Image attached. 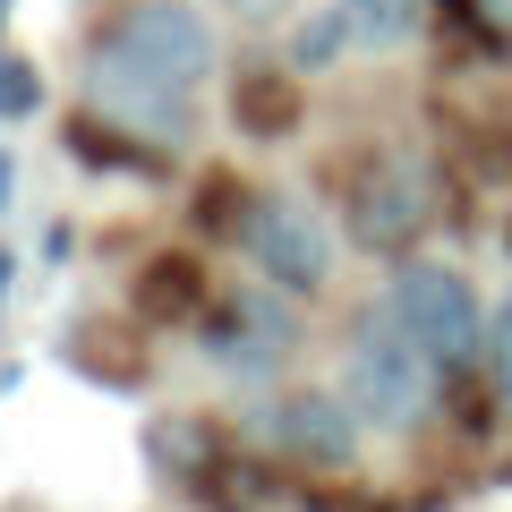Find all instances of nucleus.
<instances>
[{
  "label": "nucleus",
  "mask_w": 512,
  "mask_h": 512,
  "mask_svg": "<svg viewBox=\"0 0 512 512\" xmlns=\"http://www.w3.org/2000/svg\"><path fill=\"white\" fill-rule=\"evenodd\" d=\"M487 376H495V393L512 402V291H504V308L487 316Z\"/></svg>",
  "instance_id": "obj_13"
},
{
  "label": "nucleus",
  "mask_w": 512,
  "mask_h": 512,
  "mask_svg": "<svg viewBox=\"0 0 512 512\" xmlns=\"http://www.w3.org/2000/svg\"><path fill=\"white\" fill-rule=\"evenodd\" d=\"M9 274H18V256H9V248H0V291H9Z\"/></svg>",
  "instance_id": "obj_15"
},
{
  "label": "nucleus",
  "mask_w": 512,
  "mask_h": 512,
  "mask_svg": "<svg viewBox=\"0 0 512 512\" xmlns=\"http://www.w3.org/2000/svg\"><path fill=\"white\" fill-rule=\"evenodd\" d=\"M470 26L487 43H512V0H470Z\"/></svg>",
  "instance_id": "obj_14"
},
{
  "label": "nucleus",
  "mask_w": 512,
  "mask_h": 512,
  "mask_svg": "<svg viewBox=\"0 0 512 512\" xmlns=\"http://www.w3.org/2000/svg\"><path fill=\"white\" fill-rule=\"evenodd\" d=\"M239 248H248L256 265H265V282H282V291H325L333 282V222L316 214L299 188H265V197L248 205Z\"/></svg>",
  "instance_id": "obj_4"
},
{
  "label": "nucleus",
  "mask_w": 512,
  "mask_h": 512,
  "mask_svg": "<svg viewBox=\"0 0 512 512\" xmlns=\"http://www.w3.org/2000/svg\"><path fill=\"white\" fill-rule=\"evenodd\" d=\"M35 103H43V69L0 52V120H35Z\"/></svg>",
  "instance_id": "obj_12"
},
{
  "label": "nucleus",
  "mask_w": 512,
  "mask_h": 512,
  "mask_svg": "<svg viewBox=\"0 0 512 512\" xmlns=\"http://www.w3.org/2000/svg\"><path fill=\"white\" fill-rule=\"evenodd\" d=\"M265 436H274V453H291V461H316V470H350V453H359L367 419L342 402V393H291V402L265 410Z\"/></svg>",
  "instance_id": "obj_7"
},
{
  "label": "nucleus",
  "mask_w": 512,
  "mask_h": 512,
  "mask_svg": "<svg viewBox=\"0 0 512 512\" xmlns=\"http://www.w3.org/2000/svg\"><path fill=\"white\" fill-rule=\"evenodd\" d=\"M427 222H436V171L410 163V154H376V163L359 171V197H350V231H359V248L402 256Z\"/></svg>",
  "instance_id": "obj_6"
},
{
  "label": "nucleus",
  "mask_w": 512,
  "mask_h": 512,
  "mask_svg": "<svg viewBox=\"0 0 512 512\" xmlns=\"http://www.w3.org/2000/svg\"><path fill=\"white\" fill-rule=\"evenodd\" d=\"M231 120L248 128V137H291L299 128V77L291 69H248L231 86Z\"/></svg>",
  "instance_id": "obj_8"
},
{
  "label": "nucleus",
  "mask_w": 512,
  "mask_h": 512,
  "mask_svg": "<svg viewBox=\"0 0 512 512\" xmlns=\"http://www.w3.org/2000/svg\"><path fill=\"white\" fill-rule=\"evenodd\" d=\"M419 9H427V0H342L350 35H359V43H376V52H393V43H410V35H419Z\"/></svg>",
  "instance_id": "obj_10"
},
{
  "label": "nucleus",
  "mask_w": 512,
  "mask_h": 512,
  "mask_svg": "<svg viewBox=\"0 0 512 512\" xmlns=\"http://www.w3.org/2000/svg\"><path fill=\"white\" fill-rule=\"evenodd\" d=\"M197 265H188V256H163V265H154L146 282H137V316H146V325H163V316H188L197 308Z\"/></svg>",
  "instance_id": "obj_9"
},
{
  "label": "nucleus",
  "mask_w": 512,
  "mask_h": 512,
  "mask_svg": "<svg viewBox=\"0 0 512 512\" xmlns=\"http://www.w3.org/2000/svg\"><path fill=\"white\" fill-rule=\"evenodd\" d=\"M384 299H393V316L436 350L444 376H461L470 359H487V308H478V291L453 274V265H427V256H419V265L393 274V291H384Z\"/></svg>",
  "instance_id": "obj_3"
},
{
  "label": "nucleus",
  "mask_w": 512,
  "mask_h": 512,
  "mask_svg": "<svg viewBox=\"0 0 512 512\" xmlns=\"http://www.w3.org/2000/svg\"><path fill=\"white\" fill-rule=\"evenodd\" d=\"M436 376H444L436 350L393 316V299L359 316V342H350V359H342V402L359 410L376 436H410V427L436 410Z\"/></svg>",
  "instance_id": "obj_2"
},
{
  "label": "nucleus",
  "mask_w": 512,
  "mask_h": 512,
  "mask_svg": "<svg viewBox=\"0 0 512 512\" xmlns=\"http://www.w3.org/2000/svg\"><path fill=\"white\" fill-rule=\"evenodd\" d=\"M214 26L197 0H128L103 26L86 60V103L103 111V128H137L146 146H188L197 128V86L214 77Z\"/></svg>",
  "instance_id": "obj_1"
},
{
  "label": "nucleus",
  "mask_w": 512,
  "mask_h": 512,
  "mask_svg": "<svg viewBox=\"0 0 512 512\" xmlns=\"http://www.w3.org/2000/svg\"><path fill=\"white\" fill-rule=\"evenodd\" d=\"M0 205H9V154H0Z\"/></svg>",
  "instance_id": "obj_16"
},
{
  "label": "nucleus",
  "mask_w": 512,
  "mask_h": 512,
  "mask_svg": "<svg viewBox=\"0 0 512 512\" xmlns=\"http://www.w3.org/2000/svg\"><path fill=\"white\" fill-rule=\"evenodd\" d=\"M0 18H9V0H0Z\"/></svg>",
  "instance_id": "obj_17"
},
{
  "label": "nucleus",
  "mask_w": 512,
  "mask_h": 512,
  "mask_svg": "<svg viewBox=\"0 0 512 512\" xmlns=\"http://www.w3.org/2000/svg\"><path fill=\"white\" fill-rule=\"evenodd\" d=\"M342 43H359V35H350V18H342V0H333V9H325V18H308V26H299V43H291V69H333V52H342Z\"/></svg>",
  "instance_id": "obj_11"
},
{
  "label": "nucleus",
  "mask_w": 512,
  "mask_h": 512,
  "mask_svg": "<svg viewBox=\"0 0 512 512\" xmlns=\"http://www.w3.org/2000/svg\"><path fill=\"white\" fill-rule=\"evenodd\" d=\"M205 350H214L239 384L282 376L291 350H299V316H291V299H282V282H248V291H231L214 316H205Z\"/></svg>",
  "instance_id": "obj_5"
}]
</instances>
